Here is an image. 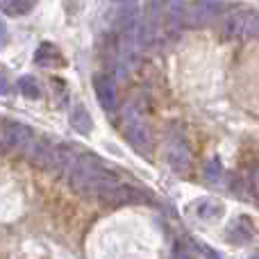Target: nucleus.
Wrapping results in <instances>:
<instances>
[{
	"instance_id": "obj_16",
	"label": "nucleus",
	"mask_w": 259,
	"mask_h": 259,
	"mask_svg": "<svg viewBox=\"0 0 259 259\" xmlns=\"http://www.w3.org/2000/svg\"><path fill=\"white\" fill-rule=\"evenodd\" d=\"M9 91V80H7V73L0 68V96H5Z\"/></svg>"
},
{
	"instance_id": "obj_10",
	"label": "nucleus",
	"mask_w": 259,
	"mask_h": 259,
	"mask_svg": "<svg viewBox=\"0 0 259 259\" xmlns=\"http://www.w3.org/2000/svg\"><path fill=\"white\" fill-rule=\"evenodd\" d=\"M196 216H200L202 221H219L223 216V202H219L216 198H200L196 200Z\"/></svg>"
},
{
	"instance_id": "obj_18",
	"label": "nucleus",
	"mask_w": 259,
	"mask_h": 259,
	"mask_svg": "<svg viewBox=\"0 0 259 259\" xmlns=\"http://www.w3.org/2000/svg\"><path fill=\"white\" fill-rule=\"evenodd\" d=\"M3 137H5V123L0 121V143H3Z\"/></svg>"
},
{
	"instance_id": "obj_12",
	"label": "nucleus",
	"mask_w": 259,
	"mask_h": 259,
	"mask_svg": "<svg viewBox=\"0 0 259 259\" xmlns=\"http://www.w3.org/2000/svg\"><path fill=\"white\" fill-rule=\"evenodd\" d=\"M36 0H0V9H5L12 16H21V14L32 12Z\"/></svg>"
},
{
	"instance_id": "obj_7",
	"label": "nucleus",
	"mask_w": 259,
	"mask_h": 259,
	"mask_svg": "<svg viewBox=\"0 0 259 259\" xmlns=\"http://www.w3.org/2000/svg\"><path fill=\"white\" fill-rule=\"evenodd\" d=\"M94 91L98 98L100 107L114 112L118 105V89H116V80L112 75H96L94 77Z\"/></svg>"
},
{
	"instance_id": "obj_2",
	"label": "nucleus",
	"mask_w": 259,
	"mask_h": 259,
	"mask_svg": "<svg viewBox=\"0 0 259 259\" xmlns=\"http://www.w3.org/2000/svg\"><path fill=\"white\" fill-rule=\"evenodd\" d=\"M123 132L137 152H141L143 157L152 155V132L139 103H130L123 112Z\"/></svg>"
},
{
	"instance_id": "obj_6",
	"label": "nucleus",
	"mask_w": 259,
	"mask_h": 259,
	"mask_svg": "<svg viewBox=\"0 0 259 259\" xmlns=\"http://www.w3.org/2000/svg\"><path fill=\"white\" fill-rule=\"evenodd\" d=\"M225 32L230 36H259L257 9H237L225 21Z\"/></svg>"
},
{
	"instance_id": "obj_14",
	"label": "nucleus",
	"mask_w": 259,
	"mask_h": 259,
	"mask_svg": "<svg viewBox=\"0 0 259 259\" xmlns=\"http://www.w3.org/2000/svg\"><path fill=\"white\" fill-rule=\"evenodd\" d=\"M221 175H223V170H221V164H219V159L209 161V164L205 166V180H207V182L216 184V182H219V180H221Z\"/></svg>"
},
{
	"instance_id": "obj_3",
	"label": "nucleus",
	"mask_w": 259,
	"mask_h": 259,
	"mask_svg": "<svg viewBox=\"0 0 259 259\" xmlns=\"http://www.w3.org/2000/svg\"><path fill=\"white\" fill-rule=\"evenodd\" d=\"M166 159H168V166L178 175H187L191 170V148H189V141L184 139V134L180 130H170L168 132Z\"/></svg>"
},
{
	"instance_id": "obj_19",
	"label": "nucleus",
	"mask_w": 259,
	"mask_h": 259,
	"mask_svg": "<svg viewBox=\"0 0 259 259\" xmlns=\"http://www.w3.org/2000/svg\"><path fill=\"white\" fill-rule=\"evenodd\" d=\"M248 259H259V252H257V255H252V257H248Z\"/></svg>"
},
{
	"instance_id": "obj_13",
	"label": "nucleus",
	"mask_w": 259,
	"mask_h": 259,
	"mask_svg": "<svg viewBox=\"0 0 259 259\" xmlns=\"http://www.w3.org/2000/svg\"><path fill=\"white\" fill-rule=\"evenodd\" d=\"M18 89H21V94L25 96V98H30V100L41 98V87L36 84V80L34 77H30V75H23L21 80H18Z\"/></svg>"
},
{
	"instance_id": "obj_4",
	"label": "nucleus",
	"mask_w": 259,
	"mask_h": 259,
	"mask_svg": "<svg viewBox=\"0 0 259 259\" xmlns=\"http://www.w3.org/2000/svg\"><path fill=\"white\" fill-rule=\"evenodd\" d=\"M225 12V5L221 0H193L184 14V25L191 27H209L219 21Z\"/></svg>"
},
{
	"instance_id": "obj_5",
	"label": "nucleus",
	"mask_w": 259,
	"mask_h": 259,
	"mask_svg": "<svg viewBox=\"0 0 259 259\" xmlns=\"http://www.w3.org/2000/svg\"><path fill=\"white\" fill-rule=\"evenodd\" d=\"M3 143L9 148V150L27 157L32 152V148H34V143H36V134H34V130L23 125V123L9 121V123H5Z\"/></svg>"
},
{
	"instance_id": "obj_8",
	"label": "nucleus",
	"mask_w": 259,
	"mask_h": 259,
	"mask_svg": "<svg viewBox=\"0 0 259 259\" xmlns=\"http://www.w3.org/2000/svg\"><path fill=\"white\" fill-rule=\"evenodd\" d=\"M34 62L39 64V66H44V68L64 66V57H62V53H59V48L55 44H48V41H44V44L36 48Z\"/></svg>"
},
{
	"instance_id": "obj_15",
	"label": "nucleus",
	"mask_w": 259,
	"mask_h": 259,
	"mask_svg": "<svg viewBox=\"0 0 259 259\" xmlns=\"http://www.w3.org/2000/svg\"><path fill=\"white\" fill-rule=\"evenodd\" d=\"M173 259H193V257H191V252H189L187 248L178 243V246L173 248Z\"/></svg>"
},
{
	"instance_id": "obj_9",
	"label": "nucleus",
	"mask_w": 259,
	"mask_h": 259,
	"mask_svg": "<svg viewBox=\"0 0 259 259\" xmlns=\"http://www.w3.org/2000/svg\"><path fill=\"white\" fill-rule=\"evenodd\" d=\"M252 237H255V230H252V221L248 216H239L232 228L228 230V239L232 243H237V246L252 241Z\"/></svg>"
},
{
	"instance_id": "obj_1",
	"label": "nucleus",
	"mask_w": 259,
	"mask_h": 259,
	"mask_svg": "<svg viewBox=\"0 0 259 259\" xmlns=\"http://www.w3.org/2000/svg\"><path fill=\"white\" fill-rule=\"evenodd\" d=\"M68 182H71L73 191L80 193L84 198H96L100 200L103 193L118 182V175L105 166L103 159H98L91 152H77L75 161H73L71 170H68Z\"/></svg>"
},
{
	"instance_id": "obj_17",
	"label": "nucleus",
	"mask_w": 259,
	"mask_h": 259,
	"mask_svg": "<svg viewBox=\"0 0 259 259\" xmlns=\"http://www.w3.org/2000/svg\"><path fill=\"white\" fill-rule=\"evenodd\" d=\"M7 44V25H5V21L0 18V48Z\"/></svg>"
},
{
	"instance_id": "obj_11",
	"label": "nucleus",
	"mask_w": 259,
	"mask_h": 259,
	"mask_svg": "<svg viewBox=\"0 0 259 259\" xmlns=\"http://www.w3.org/2000/svg\"><path fill=\"white\" fill-rule=\"evenodd\" d=\"M71 125L77 134H89L91 130H94V118H91V114L84 109V105H77L71 112Z\"/></svg>"
}]
</instances>
